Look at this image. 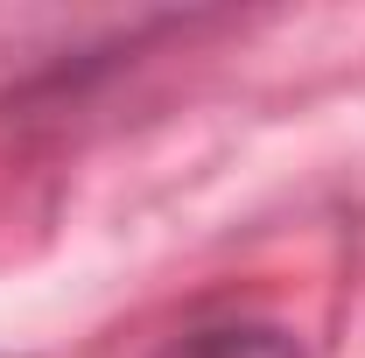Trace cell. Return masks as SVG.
<instances>
[{"instance_id": "1", "label": "cell", "mask_w": 365, "mask_h": 358, "mask_svg": "<svg viewBox=\"0 0 365 358\" xmlns=\"http://www.w3.org/2000/svg\"><path fill=\"white\" fill-rule=\"evenodd\" d=\"M155 358H302V337L281 323H204L176 344H162Z\"/></svg>"}]
</instances>
